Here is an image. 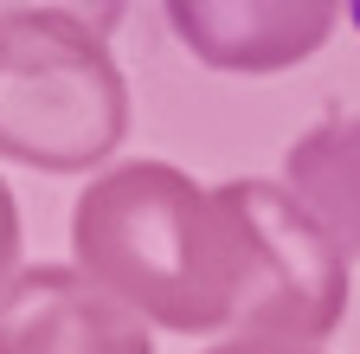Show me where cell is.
<instances>
[{
	"instance_id": "7a4b0ae2",
	"label": "cell",
	"mask_w": 360,
	"mask_h": 354,
	"mask_svg": "<svg viewBox=\"0 0 360 354\" xmlns=\"http://www.w3.org/2000/svg\"><path fill=\"white\" fill-rule=\"evenodd\" d=\"M129 136V84L110 58L103 26L65 7L0 13V155L84 174Z\"/></svg>"
},
{
	"instance_id": "277c9868",
	"label": "cell",
	"mask_w": 360,
	"mask_h": 354,
	"mask_svg": "<svg viewBox=\"0 0 360 354\" xmlns=\"http://www.w3.org/2000/svg\"><path fill=\"white\" fill-rule=\"evenodd\" d=\"M0 354H155V335L77 264H26L0 296Z\"/></svg>"
},
{
	"instance_id": "8992f818",
	"label": "cell",
	"mask_w": 360,
	"mask_h": 354,
	"mask_svg": "<svg viewBox=\"0 0 360 354\" xmlns=\"http://www.w3.org/2000/svg\"><path fill=\"white\" fill-rule=\"evenodd\" d=\"M283 174H290V194L315 213L341 258L354 264L360 258V116H328L315 122L302 142H290L283 155Z\"/></svg>"
},
{
	"instance_id": "ba28073f",
	"label": "cell",
	"mask_w": 360,
	"mask_h": 354,
	"mask_svg": "<svg viewBox=\"0 0 360 354\" xmlns=\"http://www.w3.org/2000/svg\"><path fill=\"white\" fill-rule=\"evenodd\" d=\"M206 354H322V348H296V341H245V335H232V341H219V348H206Z\"/></svg>"
},
{
	"instance_id": "6da1fadb",
	"label": "cell",
	"mask_w": 360,
	"mask_h": 354,
	"mask_svg": "<svg viewBox=\"0 0 360 354\" xmlns=\"http://www.w3.org/2000/svg\"><path fill=\"white\" fill-rule=\"evenodd\" d=\"M71 251L90 284L122 296L142 322L212 335L238 329L245 245L238 219L167 161H116L71 206Z\"/></svg>"
},
{
	"instance_id": "52a82bcc",
	"label": "cell",
	"mask_w": 360,
	"mask_h": 354,
	"mask_svg": "<svg viewBox=\"0 0 360 354\" xmlns=\"http://www.w3.org/2000/svg\"><path fill=\"white\" fill-rule=\"evenodd\" d=\"M13 264H20V206L7 194V181H0V296H7V284L20 277Z\"/></svg>"
},
{
	"instance_id": "3957f363",
	"label": "cell",
	"mask_w": 360,
	"mask_h": 354,
	"mask_svg": "<svg viewBox=\"0 0 360 354\" xmlns=\"http://www.w3.org/2000/svg\"><path fill=\"white\" fill-rule=\"evenodd\" d=\"M219 200L245 245V341H328L347 316V258L283 181H225Z\"/></svg>"
},
{
	"instance_id": "5b68a950",
	"label": "cell",
	"mask_w": 360,
	"mask_h": 354,
	"mask_svg": "<svg viewBox=\"0 0 360 354\" xmlns=\"http://www.w3.org/2000/svg\"><path fill=\"white\" fill-rule=\"evenodd\" d=\"M167 26L212 71H283L322 52V39L335 32V0H174Z\"/></svg>"
}]
</instances>
